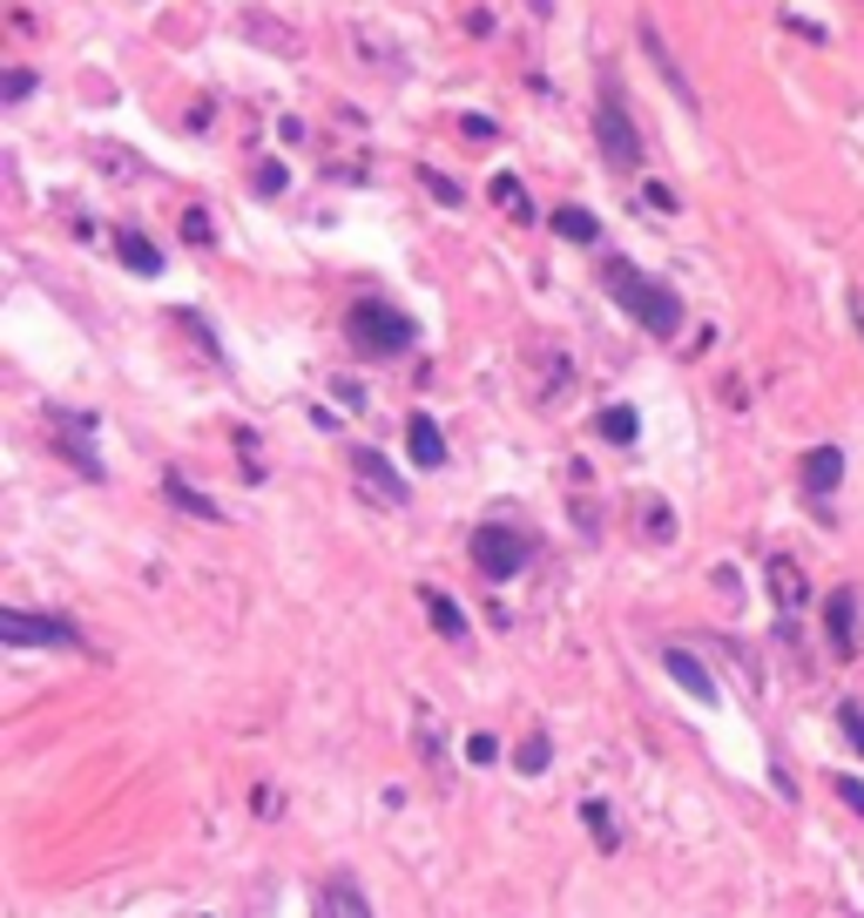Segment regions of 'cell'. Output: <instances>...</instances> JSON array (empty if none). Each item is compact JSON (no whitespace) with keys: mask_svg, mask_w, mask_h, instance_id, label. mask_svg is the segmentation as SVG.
<instances>
[{"mask_svg":"<svg viewBox=\"0 0 864 918\" xmlns=\"http://www.w3.org/2000/svg\"><path fill=\"white\" fill-rule=\"evenodd\" d=\"M601 291H609L649 331V339H675V331H682V297L669 284H655L649 271H635L629 258H601Z\"/></svg>","mask_w":864,"mask_h":918,"instance_id":"obj_1","label":"cell"},{"mask_svg":"<svg viewBox=\"0 0 864 918\" xmlns=\"http://www.w3.org/2000/svg\"><path fill=\"white\" fill-rule=\"evenodd\" d=\"M419 339V324L399 311V304H379V297H359L352 311H344V345H352L359 359H405Z\"/></svg>","mask_w":864,"mask_h":918,"instance_id":"obj_2","label":"cell"},{"mask_svg":"<svg viewBox=\"0 0 864 918\" xmlns=\"http://www.w3.org/2000/svg\"><path fill=\"white\" fill-rule=\"evenodd\" d=\"M594 142H601V162H609L615 176H635V170H642V135H635V115H629V102H622V81H615V68H601Z\"/></svg>","mask_w":864,"mask_h":918,"instance_id":"obj_3","label":"cell"},{"mask_svg":"<svg viewBox=\"0 0 864 918\" xmlns=\"http://www.w3.org/2000/svg\"><path fill=\"white\" fill-rule=\"evenodd\" d=\"M0 642H8V648H68V655L89 648L74 622H61V615H28V608H0Z\"/></svg>","mask_w":864,"mask_h":918,"instance_id":"obj_4","label":"cell"},{"mask_svg":"<svg viewBox=\"0 0 864 918\" xmlns=\"http://www.w3.org/2000/svg\"><path fill=\"white\" fill-rule=\"evenodd\" d=\"M48 426H54V453L81 473V480H102V453H96V426L81 420V412H48Z\"/></svg>","mask_w":864,"mask_h":918,"instance_id":"obj_5","label":"cell"},{"mask_svg":"<svg viewBox=\"0 0 864 918\" xmlns=\"http://www.w3.org/2000/svg\"><path fill=\"white\" fill-rule=\"evenodd\" d=\"M473 567H480L486 581H513V574L528 567V541L513 534V527H500V521H493V527H480V534H473Z\"/></svg>","mask_w":864,"mask_h":918,"instance_id":"obj_6","label":"cell"},{"mask_svg":"<svg viewBox=\"0 0 864 918\" xmlns=\"http://www.w3.org/2000/svg\"><path fill=\"white\" fill-rule=\"evenodd\" d=\"M763 588H770V602H776V615H784V622H797V615L811 608V581H804V567H797L791 554H770V561H763Z\"/></svg>","mask_w":864,"mask_h":918,"instance_id":"obj_7","label":"cell"},{"mask_svg":"<svg viewBox=\"0 0 864 918\" xmlns=\"http://www.w3.org/2000/svg\"><path fill=\"white\" fill-rule=\"evenodd\" d=\"M635 41H642V54H649V68L662 74V89H669V95H675L682 109H696V89H689V74H682V61L669 54V41H662V28H655L649 14H642V28H635Z\"/></svg>","mask_w":864,"mask_h":918,"instance_id":"obj_8","label":"cell"},{"mask_svg":"<svg viewBox=\"0 0 864 918\" xmlns=\"http://www.w3.org/2000/svg\"><path fill=\"white\" fill-rule=\"evenodd\" d=\"M352 473H359V486L379 500V507H405V480L392 473V460L379 446H352Z\"/></svg>","mask_w":864,"mask_h":918,"instance_id":"obj_9","label":"cell"},{"mask_svg":"<svg viewBox=\"0 0 864 918\" xmlns=\"http://www.w3.org/2000/svg\"><path fill=\"white\" fill-rule=\"evenodd\" d=\"M662 669H669V683H675V689H689L703 709L723 696V689H716V669H710V662H703L696 648H662Z\"/></svg>","mask_w":864,"mask_h":918,"instance_id":"obj_10","label":"cell"},{"mask_svg":"<svg viewBox=\"0 0 864 918\" xmlns=\"http://www.w3.org/2000/svg\"><path fill=\"white\" fill-rule=\"evenodd\" d=\"M318 918H372V898L352 871H331L324 891H318Z\"/></svg>","mask_w":864,"mask_h":918,"instance_id":"obj_11","label":"cell"},{"mask_svg":"<svg viewBox=\"0 0 864 918\" xmlns=\"http://www.w3.org/2000/svg\"><path fill=\"white\" fill-rule=\"evenodd\" d=\"M824 642H831L837 662L857 655V595H851V588H837V595L824 602Z\"/></svg>","mask_w":864,"mask_h":918,"instance_id":"obj_12","label":"cell"},{"mask_svg":"<svg viewBox=\"0 0 864 918\" xmlns=\"http://www.w3.org/2000/svg\"><path fill=\"white\" fill-rule=\"evenodd\" d=\"M419 608H425V622H432V635L440 642H466V615H460V602L446 595V588H419Z\"/></svg>","mask_w":864,"mask_h":918,"instance_id":"obj_13","label":"cell"},{"mask_svg":"<svg viewBox=\"0 0 864 918\" xmlns=\"http://www.w3.org/2000/svg\"><path fill=\"white\" fill-rule=\"evenodd\" d=\"M405 440H412V466H425V473L446 466V433L432 426L425 412H412V420H405Z\"/></svg>","mask_w":864,"mask_h":918,"instance_id":"obj_14","label":"cell"},{"mask_svg":"<svg viewBox=\"0 0 864 918\" xmlns=\"http://www.w3.org/2000/svg\"><path fill=\"white\" fill-rule=\"evenodd\" d=\"M837 480H844V453H837V446H811V460H804V493H811V500H831Z\"/></svg>","mask_w":864,"mask_h":918,"instance_id":"obj_15","label":"cell"},{"mask_svg":"<svg viewBox=\"0 0 864 918\" xmlns=\"http://www.w3.org/2000/svg\"><path fill=\"white\" fill-rule=\"evenodd\" d=\"M115 258H122V264H129L135 278H155V271H162V250H155V243H149L142 230H129V223L115 230Z\"/></svg>","mask_w":864,"mask_h":918,"instance_id":"obj_16","label":"cell"},{"mask_svg":"<svg viewBox=\"0 0 864 918\" xmlns=\"http://www.w3.org/2000/svg\"><path fill=\"white\" fill-rule=\"evenodd\" d=\"M162 493L177 500L183 514H197V521H223V507H217V500H203V493H197V486H190V480H183L177 466H162Z\"/></svg>","mask_w":864,"mask_h":918,"instance_id":"obj_17","label":"cell"},{"mask_svg":"<svg viewBox=\"0 0 864 918\" xmlns=\"http://www.w3.org/2000/svg\"><path fill=\"white\" fill-rule=\"evenodd\" d=\"M581 824H587V838H594L601 851H622V824H615V810L601 804V797H587V804H581Z\"/></svg>","mask_w":864,"mask_h":918,"instance_id":"obj_18","label":"cell"},{"mask_svg":"<svg viewBox=\"0 0 864 918\" xmlns=\"http://www.w3.org/2000/svg\"><path fill=\"white\" fill-rule=\"evenodd\" d=\"M594 433H601V440H609V446H635V433H642V420H635V412H629V405H601V412H594Z\"/></svg>","mask_w":864,"mask_h":918,"instance_id":"obj_19","label":"cell"},{"mask_svg":"<svg viewBox=\"0 0 864 918\" xmlns=\"http://www.w3.org/2000/svg\"><path fill=\"white\" fill-rule=\"evenodd\" d=\"M547 223H554V236H567V243H594V230H601V223H594V216H587L581 203H561V210H554Z\"/></svg>","mask_w":864,"mask_h":918,"instance_id":"obj_20","label":"cell"},{"mask_svg":"<svg viewBox=\"0 0 864 918\" xmlns=\"http://www.w3.org/2000/svg\"><path fill=\"white\" fill-rule=\"evenodd\" d=\"M493 203L513 216V223H534V203H528V190H521V176H493Z\"/></svg>","mask_w":864,"mask_h":918,"instance_id":"obj_21","label":"cell"},{"mask_svg":"<svg viewBox=\"0 0 864 918\" xmlns=\"http://www.w3.org/2000/svg\"><path fill=\"white\" fill-rule=\"evenodd\" d=\"M642 534H649L655 547H669V541H675V514H669V500H655V493H649V507H642Z\"/></svg>","mask_w":864,"mask_h":918,"instance_id":"obj_22","label":"cell"},{"mask_svg":"<svg viewBox=\"0 0 864 918\" xmlns=\"http://www.w3.org/2000/svg\"><path fill=\"white\" fill-rule=\"evenodd\" d=\"M513 764H521V770H528V777H541V770H547V764H554V743H547V736H528V743H521V749H513Z\"/></svg>","mask_w":864,"mask_h":918,"instance_id":"obj_23","label":"cell"},{"mask_svg":"<svg viewBox=\"0 0 864 918\" xmlns=\"http://www.w3.org/2000/svg\"><path fill=\"white\" fill-rule=\"evenodd\" d=\"M291 190V170L284 162H257V196H284Z\"/></svg>","mask_w":864,"mask_h":918,"instance_id":"obj_24","label":"cell"},{"mask_svg":"<svg viewBox=\"0 0 864 918\" xmlns=\"http://www.w3.org/2000/svg\"><path fill=\"white\" fill-rule=\"evenodd\" d=\"M837 729H844L851 749H864V703H844V709H837Z\"/></svg>","mask_w":864,"mask_h":918,"instance_id":"obj_25","label":"cell"},{"mask_svg":"<svg viewBox=\"0 0 864 918\" xmlns=\"http://www.w3.org/2000/svg\"><path fill=\"white\" fill-rule=\"evenodd\" d=\"M466 764H480V770H486V764H500V736H486V729H480V736H466Z\"/></svg>","mask_w":864,"mask_h":918,"instance_id":"obj_26","label":"cell"},{"mask_svg":"<svg viewBox=\"0 0 864 918\" xmlns=\"http://www.w3.org/2000/svg\"><path fill=\"white\" fill-rule=\"evenodd\" d=\"M425 190H432V196H440L446 210H460V203H466V190H460L453 176H440V170H425Z\"/></svg>","mask_w":864,"mask_h":918,"instance_id":"obj_27","label":"cell"},{"mask_svg":"<svg viewBox=\"0 0 864 918\" xmlns=\"http://www.w3.org/2000/svg\"><path fill=\"white\" fill-rule=\"evenodd\" d=\"M183 236H190V243L203 250V243H217V223H210L203 210H183Z\"/></svg>","mask_w":864,"mask_h":918,"instance_id":"obj_28","label":"cell"},{"mask_svg":"<svg viewBox=\"0 0 864 918\" xmlns=\"http://www.w3.org/2000/svg\"><path fill=\"white\" fill-rule=\"evenodd\" d=\"M460 135H466V142H493L500 122H493V115H460Z\"/></svg>","mask_w":864,"mask_h":918,"instance_id":"obj_29","label":"cell"},{"mask_svg":"<svg viewBox=\"0 0 864 918\" xmlns=\"http://www.w3.org/2000/svg\"><path fill=\"white\" fill-rule=\"evenodd\" d=\"M837 797H844V810L864 817V784H857V777H837Z\"/></svg>","mask_w":864,"mask_h":918,"instance_id":"obj_30","label":"cell"},{"mask_svg":"<svg viewBox=\"0 0 864 918\" xmlns=\"http://www.w3.org/2000/svg\"><path fill=\"white\" fill-rule=\"evenodd\" d=\"M28 95H34V74L14 68V74H8V102H28Z\"/></svg>","mask_w":864,"mask_h":918,"instance_id":"obj_31","label":"cell"},{"mask_svg":"<svg viewBox=\"0 0 864 918\" xmlns=\"http://www.w3.org/2000/svg\"><path fill=\"white\" fill-rule=\"evenodd\" d=\"M331 392H338V399H344V405H352V412H359V405H365V392H359V379H338V385H331Z\"/></svg>","mask_w":864,"mask_h":918,"instance_id":"obj_32","label":"cell"}]
</instances>
